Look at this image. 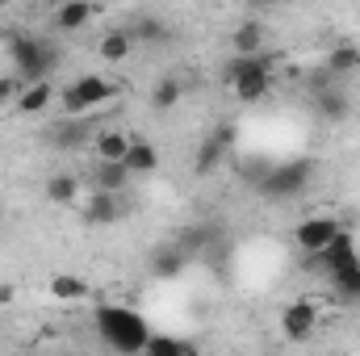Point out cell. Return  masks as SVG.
<instances>
[{"mask_svg": "<svg viewBox=\"0 0 360 356\" xmlns=\"http://www.w3.org/2000/svg\"><path fill=\"white\" fill-rule=\"evenodd\" d=\"M4 4H8V0H0V8H4Z\"/></svg>", "mask_w": 360, "mask_h": 356, "instance_id": "obj_31", "label": "cell"}, {"mask_svg": "<svg viewBox=\"0 0 360 356\" xmlns=\"http://www.w3.org/2000/svg\"><path fill=\"white\" fill-rule=\"evenodd\" d=\"M51 143L59 147V151H80L89 139V122H80V117H68V122H59V130H51Z\"/></svg>", "mask_w": 360, "mask_h": 356, "instance_id": "obj_18", "label": "cell"}, {"mask_svg": "<svg viewBox=\"0 0 360 356\" xmlns=\"http://www.w3.org/2000/svg\"><path fill=\"white\" fill-rule=\"evenodd\" d=\"M323 276L331 281L335 298H344V302H360V252L356 256H348V260H340V265H331Z\"/></svg>", "mask_w": 360, "mask_h": 356, "instance_id": "obj_9", "label": "cell"}, {"mask_svg": "<svg viewBox=\"0 0 360 356\" xmlns=\"http://www.w3.org/2000/svg\"><path fill=\"white\" fill-rule=\"evenodd\" d=\"M0 42H8V34H4V30H0Z\"/></svg>", "mask_w": 360, "mask_h": 356, "instance_id": "obj_30", "label": "cell"}, {"mask_svg": "<svg viewBox=\"0 0 360 356\" xmlns=\"http://www.w3.org/2000/svg\"><path fill=\"white\" fill-rule=\"evenodd\" d=\"M143 356H197V344L193 340H180V336H155L151 331Z\"/></svg>", "mask_w": 360, "mask_h": 356, "instance_id": "obj_21", "label": "cell"}, {"mask_svg": "<svg viewBox=\"0 0 360 356\" xmlns=\"http://www.w3.org/2000/svg\"><path fill=\"white\" fill-rule=\"evenodd\" d=\"M226 84L243 105H260L272 92V63L264 55H235V63L226 68Z\"/></svg>", "mask_w": 360, "mask_h": 356, "instance_id": "obj_2", "label": "cell"}, {"mask_svg": "<svg viewBox=\"0 0 360 356\" xmlns=\"http://www.w3.org/2000/svg\"><path fill=\"white\" fill-rule=\"evenodd\" d=\"M13 298H17V289H13V285H8V281H0V306H8V302H13Z\"/></svg>", "mask_w": 360, "mask_h": 356, "instance_id": "obj_27", "label": "cell"}, {"mask_svg": "<svg viewBox=\"0 0 360 356\" xmlns=\"http://www.w3.org/2000/svg\"><path fill=\"white\" fill-rule=\"evenodd\" d=\"M264 42H269V30L260 21H239L235 34H231V51L235 55H264Z\"/></svg>", "mask_w": 360, "mask_h": 356, "instance_id": "obj_14", "label": "cell"}, {"mask_svg": "<svg viewBox=\"0 0 360 356\" xmlns=\"http://www.w3.org/2000/svg\"><path fill=\"white\" fill-rule=\"evenodd\" d=\"M155 276H180V272H184V252H160V256H155Z\"/></svg>", "mask_w": 360, "mask_h": 356, "instance_id": "obj_25", "label": "cell"}, {"mask_svg": "<svg viewBox=\"0 0 360 356\" xmlns=\"http://www.w3.org/2000/svg\"><path fill=\"white\" fill-rule=\"evenodd\" d=\"M180 92H184V84H180L176 76H164V80L151 89V105H155V109H172V105H180Z\"/></svg>", "mask_w": 360, "mask_h": 356, "instance_id": "obj_24", "label": "cell"}, {"mask_svg": "<svg viewBox=\"0 0 360 356\" xmlns=\"http://www.w3.org/2000/svg\"><path fill=\"white\" fill-rule=\"evenodd\" d=\"M252 4H260V8H272V4H281V0H252Z\"/></svg>", "mask_w": 360, "mask_h": 356, "instance_id": "obj_28", "label": "cell"}, {"mask_svg": "<svg viewBox=\"0 0 360 356\" xmlns=\"http://www.w3.org/2000/svg\"><path fill=\"white\" fill-rule=\"evenodd\" d=\"M92 151L101 164H122L126 151H130V134L126 130H96L92 134Z\"/></svg>", "mask_w": 360, "mask_h": 356, "instance_id": "obj_11", "label": "cell"}, {"mask_svg": "<svg viewBox=\"0 0 360 356\" xmlns=\"http://www.w3.org/2000/svg\"><path fill=\"white\" fill-rule=\"evenodd\" d=\"M92 327L101 336V344L109 352H122V356H139L151 340V323L139 306H126V302H101L92 310Z\"/></svg>", "mask_w": 360, "mask_h": 356, "instance_id": "obj_1", "label": "cell"}, {"mask_svg": "<svg viewBox=\"0 0 360 356\" xmlns=\"http://www.w3.org/2000/svg\"><path fill=\"white\" fill-rule=\"evenodd\" d=\"M130 168L126 164H101L96 160V177H92V189H109V193H126V184H130Z\"/></svg>", "mask_w": 360, "mask_h": 356, "instance_id": "obj_22", "label": "cell"}, {"mask_svg": "<svg viewBox=\"0 0 360 356\" xmlns=\"http://www.w3.org/2000/svg\"><path fill=\"white\" fill-rule=\"evenodd\" d=\"M310 92H314V109H319L327 122H340V117L348 113V92H344V89L319 84V89H310Z\"/></svg>", "mask_w": 360, "mask_h": 356, "instance_id": "obj_20", "label": "cell"}, {"mask_svg": "<svg viewBox=\"0 0 360 356\" xmlns=\"http://www.w3.org/2000/svg\"><path fill=\"white\" fill-rule=\"evenodd\" d=\"M21 89H25V80L13 72V76H0V105H13L17 96H21Z\"/></svg>", "mask_w": 360, "mask_h": 356, "instance_id": "obj_26", "label": "cell"}, {"mask_svg": "<svg viewBox=\"0 0 360 356\" xmlns=\"http://www.w3.org/2000/svg\"><path fill=\"white\" fill-rule=\"evenodd\" d=\"M130 34H134V42H147V46H155V42H168V38H172V30H168V21H164V17H139V21L130 25Z\"/></svg>", "mask_w": 360, "mask_h": 356, "instance_id": "obj_23", "label": "cell"}, {"mask_svg": "<svg viewBox=\"0 0 360 356\" xmlns=\"http://www.w3.org/2000/svg\"><path fill=\"white\" fill-rule=\"evenodd\" d=\"M55 13V25L63 30V34H76V30H84L92 17H96V4L92 0H63L59 8H51Z\"/></svg>", "mask_w": 360, "mask_h": 356, "instance_id": "obj_10", "label": "cell"}, {"mask_svg": "<svg viewBox=\"0 0 360 356\" xmlns=\"http://www.w3.org/2000/svg\"><path fill=\"white\" fill-rule=\"evenodd\" d=\"M314 172H319L314 160H285V164H272L256 189H260L269 201H293V197H302V193L310 189Z\"/></svg>", "mask_w": 360, "mask_h": 356, "instance_id": "obj_4", "label": "cell"}, {"mask_svg": "<svg viewBox=\"0 0 360 356\" xmlns=\"http://www.w3.org/2000/svg\"><path fill=\"white\" fill-rule=\"evenodd\" d=\"M80 177H72V172H55V177L46 180V201H55V205H80Z\"/></svg>", "mask_w": 360, "mask_h": 356, "instance_id": "obj_19", "label": "cell"}, {"mask_svg": "<svg viewBox=\"0 0 360 356\" xmlns=\"http://www.w3.org/2000/svg\"><path fill=\"white\" fill-rule=\"evenodd\" d=\"M55 101H59V89H55L51 80H38V84H25V89H21V96L13 101V113H17V117H38V113H46Z\"/></svg>", "mask_w": 360, "mask_h": 356, "instance_id": "obj_8", "label": "cell"}, {"mask_svg": "<svg viewBox=\"0 0 360 356\" xmlns=\"http://www.w3.org/2000/svg\"><path fill=\"white\" fill-rule=\"evenodd\" d=\"M226 147H231V130L210 134V139L201 143V151H197V172H201V177H210V168H218V164L226 160Z\"/></svg>", "mask_w": 360, "mask_h": 356, "instance_id": "obj_17", "label": "cell"}, {"mask_svg": "<svg viewBox=\"0 0 360 356\" xmlns=\"http://www.w3.org/2000/svg\"><path fill=\"white\" fill-rule=\"evenodd\" d=\"M340 231H344V222H340L335 214H310V218H302V222L293 227V248H297L302 256H319Z\"/></svg>", "mask_w": 360, "mask_h": 356, "instance_id": "obj_6", "label": "cell"}, {"mask_svg": "<svg viewBox=\"0 0 360 356\" xmlns=\"http://www.w3.org/2000/svg\"><path fill=\"white\" fill-rule=\"evenodd\" d=\"M323 68H327L335 80H348V76H356V72H360V46H356V42H335V46L327 51Z\"/></svg>", "mask_w": 360, "mask_h": 356, "instance_id": "obj_12", "label": "cell"}, {"mask_svg": "<svg viewBox=\"0 0 360 356\" xmlns=\"http://www.w3.org/2000/svg\"><path fill=\"white\" fill-rule=\"evenodd\" d=\"M42 4H46V8H59V4H63V0H42Z\"/></svg>", "mask_w": 360, "mask_h": 356, "instance_id": "obj_29", "label": "cell"}, {"mask_svg": "<svg viewBox=\"0 0 360 356\" xmlns=\"http://www.w3.org/2000/svg\"><path fill=\"white\" fill-rule=\"evenodd\" d=\"M8 51H13V72H17L25 84L51 80V68L59 63L55 46H46V42L34 38V34H8Z\"/></svg>", "mask_w": 360, "mask_h": 356, "instance_id": "obj_3", "label": "cell"}, {"mask_svg": "<svg viewBox=\"0 0 360 356\" xmlns=\"http://www.w3.org/2000/svg\"><path fill=\"white\" fill-rule=\"evenodd\" d=\"M130 51H134V34H130V30H109V34L101 38V46H96V55H101L105 63H126Z\"/></svg>", "mask_w": 360, "mask_h": 356, "instance_id": "obj_16", "label": "cell"}, {"mask_svg": "<svg viewBox=\"0 0 360 356\" xmlns=\"http://www.w3.org/2000/svg\"><path fill=\"white\" fill-rule=\"evenodd\" d=\"M122 164L130 168V177H151L160 168V147L147 143V139H130V151H126Z\"/></svg>", "mask_w": 360, "mask_h": 356, "instance_id": "obj_15", "label": "cell"}, {"mask_svg": "<svg viewBox=\"0 0 360 356\" xmlns=\"http://www.w3.org/2000/svg\"><path fill=\"white\" fill-rule=\"evenodd\" d=\"M314 327H319V306L310 298H297L281 310V331H285L289 344H306L314 336Z\"/></svg>", "mask_w": 360, "mask_h": 356, "instance_id": "obj_7", "label": "cell"}, {"mask_svg": "<svg viewBox=\"0 0 360 356\" xmlns=\"http://www.w3.org/2000/svg\"><path fill=\"white\" fill-rule=\"evenodd\" d=\"M46 293H51L55 302H68V306H72V302H84V298H89L92 285L84 276H76V272H55V276L46 281Z\"/></svg>", "mask_w": 360, "mask_h": 356, "instance_id": "obj_13", "label": "cell"}, {"mask_svg": "<svg viewBox=\"0 0 360 356\" xmlns=\"http://www.w3.org/2000/svg\"><path fill=\"white\" fill-rule=\"evenodd\" d=\"M109 101H113V80H105V76H80L68 89H59L63 117H89L92 109H101Z\"/></svg>", "mask_w": 360, "mask_h": 356, "instance_id": "obj_5", "label": "cell"}]
</instances>
